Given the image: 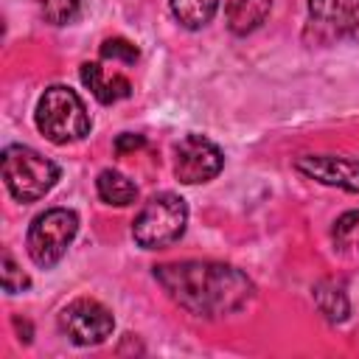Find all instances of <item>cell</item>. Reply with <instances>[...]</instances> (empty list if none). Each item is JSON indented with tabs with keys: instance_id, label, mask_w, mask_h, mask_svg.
Returning <instances> with one entry per match:
<instances>
[{
	"instance_id": "6da1fadb",
	"label": "cell",
	"mask_w": 359,
	"mask_h": 359,
	"mask_svg": "<svg viewBox=\"0 0 359 359\" xmlns=\"http://www.w3.org/2000/svg\"><path fill=\"white\" fill-rule=\"evenodd\" d=\"M154 280L194 317L219 320L241 311L252 297V280L222 261H174L154 266Z\"/></svg>"
},
{
	"instance_id": "7a4b0ae2",
	"label": "cell",
	"mask_w": 359,
	"mask_h": 359,
	"mask_svg": "<svg viewBox=\"0 0 359 359\" xmlns=\"http://www.w3.org/2000/svg\"><path fill=\"white\" fill-rule=\"evenodd\" d=\"M36 126L50 143H73L90 132V115L76 90L53 84L39 95Z\"/></svg>"
},
{
	"instance_id": "3957f363",
	"label": "cell",
	"mask_w": 359,
	"mask_h": 359,
	"mask_svg": "<svg viewBox=\"0 0 359 359\" xmlns=\"http://www.w3.org/2000/svg\"><path fill=\"white\" fill-rule=\"evenodd\" d=\"M3 180L17 202L42 199L59 180V165L28 146L3 149Z\"/></svg>"
},
{
	"instance_id": "277c9868",
	"label": "cell",
	"mask_w": 359,
	"mask_h": 359,
	"mask_svg": "<svg viewBox=\"0 0 359 359\" xmlns=\"http://www.w3.org/2000/svg\"><path fill=\"white\" fill-rule=\"evenodd\" d=\"M188 205L177 194H154L132 224V238L143 250H163L185 233Z\"/></svg>"
},
{
	"instance_id": "5b68a950",
	"label": "cell",
	"mask_w": 359,
	"mask_h": 359,
	"mask_svg": "<svg viewBox=\"0 0 359 359\" xmlns=\"http://www.w3.org/2000/svg\"><path fill=\"white\" fill-rule=\"evenodd\" d=\"M79 233V216L67 208H50L45 213H39L25 236V247L28 255L36 266L48 269L56 261H62V255L67 252V247L73 244Z\"/></svg>"
},
{
	"instance_id": "8992f818",
	"label": "cell",
	"mask_w": 359,
	"mask_h": 359,
	"mask_svg": "<svg viewBox=\"0 0 359 359\" xmlns=\"http://www.w3.org/2000/svg\"><path fill=\"white\" fill-rule=\"evenodd\" d=\"M59 328L73 345L87 348V345H101L112 334L115 320L104 303H98L93 297H79L62 309Z\"/></svg>"
},
{
	"instance_id": "52a82bcc",
	"label": "cell",
	"mask_w": 359,
	"mask_h": 359,
	"mask_svg": "<svg viewBox=\"0 0 359 359\" xmlns=\"http://www.w3.org/2000/svg\"><path fill=\"white\" fill-rule=\"evenodd\" d=\"M222 168H224V154L205 135H185L174 149V174L185 185L208 182Z\"/></svg>"
},
{
	"instance_id": "ba28073f",
	"label": "cell",
	"mask_w": 359,
	"mask_h": 359,
	"mask_svg": "<svg viewBox=\"0 0 359 359\" xmlns=\"http://www.w3.org/2000/svg\"><path fill=\"white\" fill-rule=\"evenodd\" d=\"M294 168L323 185L359 194V160L337 154H303L294 160Z\"/></svg>"
},
{
	"instance_id": "9c48e42d",
	"label": "cell",
	"mask_w": 359,
	"mask_h": 359,
	"mask_svg": "<svg viewBox=\"0 0 359 359\" xmlns=\"http://www.w3.org/2000/svg\"><path fill=\"white\" fill-rule=\"evenodd\" d=\"M79 76H81V84L101 104H115V101H121V98H126L132 93L129 79H123L121 73H107L98 62H84L81 70H79Z\"/></svg>"
},
{
	"instance_id": "30bf717a",
	"label": "cell",
	"mask_w": 359,
	"mask_h": 359,
	"mask_svg": "<svg viewBox=\"0 0 359 359\" xmlns=\"http://www.w3.org/2000/svg\"><path fill=\"white\" fill-rule=\"evenodd\" d=\"M309 17L320 28L339 34L356 25L359 20V0H309Z\"/></svg>"
},
{
	"instance_id": "8fae6325",
	"label": "cell",
	"mask_w": 359,
	"mask_h": 359,
	"mask_svg": "<svg viewBox=\"0 0 359 359\" xmlns=\"http://www.w3.org/2000/svg\"><path fill=\"white\" fill-rule=\"evenodd\" d=\"M272 0H230L224 14H227V28L238 36L261 28V22L269 17Z\"/></svg>"
},
{
	"instance_id": "7c38bea8",
	"label": "cell",
	"mask_w": 359,
	"mask_h": 359,
	"mask_svg": "<svg viewBox=\"0 0 359 359\" xmlns=\"http://www.w3.org/2000/svg\"><path fill=\"white\" fill-rule=\"evenodd\" d=\"M95 191L101 196V202L107 205H115V208H126L137 199V188L132 180H126L121 171H112V168H104L95 180Z\"/></svg>"
},
{
	"instance_id": "4fadbf2b",
	"label": "cell",
	"mask_w": 359,
	"mask_h": 359,
	"mask_svg": "<svg viewBox=\"0 0 359 359\" xmlns=\"http://www.w3.org/2000/svg\"><path fill=\"white\" fill-rule=\"evenodd\" d=\"M168 6H171L174 20L182 28L196 31V28H205L213 20V14L219 8V0H168Z\"/></svg>"
},
{
	"instance_id": "5bb4252c",
	"label": "cell",
	"mask_w": 359,
	"mask_h": 359,
	"mask_svg": "<svg viewBox=\"0 0 359 359\" xmlns=\"http://www.w3.org/2000/svg\"><path fill=\"white\" fill-rule=\"evenodd\" d=\"M314 300L320 306V311L331 320V323H342L348 317V297L339 286H334L331 280H320L314 286Z\"/></svg>"
},
{
	"instance_id": "9a60e30c",
	"label": "cell",
	"mask_w": 359,
	"mask_h": 359,
	"mask_svg": "<svg viewBox=\"0 0 359 359\" xmlns=\"http://www.w3.org/2000/svg\"><path fill=\"white\" fill-rule=\"evenodd\" d=\"M36 6L50 25H67L81 14V0H36Z\"/></svg>"
},
{
	"instance_id": "2e32d148",
	"label": "cell",
	"mask_w": 359,
	"mask_h": 359,
	"mask_svg": "<svg viewBox=\"0 0 359 359\" xmlns=\"http://www.w3.org/2000/svg\"><path fill=\"white\" fill-rule=\"evenodd\" d=\"M334 244L339 250H348V247H356L359 244V208L356 210H348L342 213L337 222H334Z\"/></svg>"
},
{
	"instance_id": "e0dca14e",
	"label": "cell",
	"mask_w": 359,
	"mask_h": 359,
	"mask_svg": "<svg viewBox=\"0 0 359 359\" xmlns=\"http://www.w3.org/2000/svg\"><path fill=\"white\" fill-rule=\"evenodd\" d=\"M101 59H112V62H123V65H135L137 62V48L123 39V36H112L101 45Z\"/></svg>"
},
{
	"instance_id": "ac0fdd59",
	"label": "cell",
	"mask_w": 359,
	"mask_h": 359,
	"mask_svg": "<svg viewBox=\"0 0 359 359\" xmlns=\"http://www.w3.org/2000/svg\"><path fill=\"white\" fill-rule=\"evenodd\" d=\"M28 275L14 264V258H11V252L8 250H3V289L8 292V294H17V292H22V289H28Z\"/></svg>"
},
{
	"instance_id": "d6986e66",
	"label": "cell",
	"mask_w": 359,
	"mask_h": 359,
	"mask_svg": "<svg viewBox=\"0 0 359 359\" xmlns=\"http://www.w3.org/2000/svg\"><path fill=\"white\" fill-rule=\"evenodd\" d=\"M146 146V137L143 135H132V132H123L115 137V151L118 154H126V151H135V149H143Z\"/></svg>"
},
{
	"instance_id": "ffe728a7",
	"label": "cell",
	"mask_w": 359,
	"mask_h": 359,
	"mask_svg": "<svg viewBox=\"0 0 359 359\" xmlns=\"http://www.w3.org/2000/svg\"><path fill=\"white\" fill-rule=\"evenodd\" d=\"M14 328H17V331H22V339H25V342H31V325H28L25 320L20 323V317H14Z\"/></svg>"
}]
</instances>
